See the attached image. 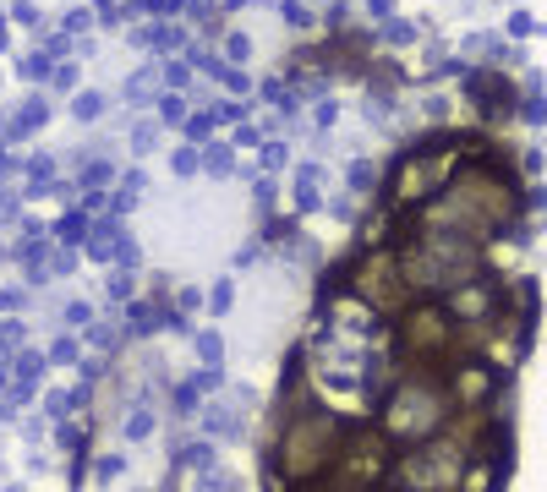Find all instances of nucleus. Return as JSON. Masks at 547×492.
Here are the masks:
<instances>
[{
  "label": "nucleus",
  "mask_w": 547,
  "mask_h": 492,
  "mask_svg": "<svg viewBox=\"0 0 547 492\" xmlns=\"http://www.w3.org/2000/svg\"><path fill=\"white\" fill-rule=\"evenodd\" d=\"M356 421L345 410L323 405V400H301L279 416L274 449H269V471H274V492H296L307 482L334 476L345 443H351Z\"/></svg>",
  "instance_id": "f257e3e1"
}]
</instances>
